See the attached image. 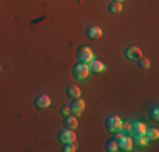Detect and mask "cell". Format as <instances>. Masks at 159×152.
I'll use <instances>...</instances> for the list:
<instances>
[{
  "instance_id": "obj_4",
  "label": "cell",
  "mask_w": 159,
  "mask_h": 152,
  "mask_svg": "<svg viewBox=\"0 0 159 152\" xmlns=\"http://www.w3.org/2000/svg\"><path fill=\"white\" fill-rule=\"evenodd\" d=\"M90 73V68H88V64H85V63H78L73 66V76L76 79H85L86 76H88Z\"/></svg>"
},
{
  "instance_id": "obj_2",
  "label": "cell",
  "mask_w": 159,
  "mask_h": 152,
  "mask_svg": "<svg viewBox=\"0 0 159 152\" xmlns=\"http://www.w3.org/2000/svg\"><path fill=\"white\" fill-rule=\"evenodd\" d=\"M76 58H78L80 63H85V64H88L92 59H95L93 58V51L90 47H86V46H81L76 51Z\"/></svg>"
},
{
  "instance_id": "obj_14",
  "label": "cell",
  "mask_w": 159,
  "mask_h": 152,
  "mask_svg": "<svg viewBox=\"0 0 159 152\" xmlns=\"http://www.w3.org/2000/svg\"><path fill=\"white\" fill-rule=\"evenodd\" d=\"M119 134L130 137V135H132V123H129V122H122V127H120Z\"/></svg>"
},
{
  "instance_id": "obj_12",
  "label": "cell",
  "mask_w": 159,
  "mask_h": 152,
  "mask_svg": "<svg viewBox=\"0 0 159 152\" xmlns=\"http://www.w3.org/2000/svg\"><path fill=\"white\" fill-rule=\"evenodd\" d=\"M64 127L66 128H71V130H75V128L78 127V120L75 115H66V118H64Z\"/></svg>"
},
{
  "instance_id": "obj_11",
  "label": "cell",
  "mask_w": 159,
  "mask_h": 152,
  "mask_svg": "<svg viewBox=\"0 0 159 152\" xmlns=\"http://www.w3.org/2000/svg\"><path fill=\"white\" fill-rule=\"evenodd\" d=\"M88 68L92 71H95V73H102V71L105 69V64L102 63V61H97V59H92L88 63Z\"/></svg>"
},
{
  "instance_id": "obj_20",
  "label": "cell",
  "mask_w": 159,
  "mask_h": 152,
  "mask_svg": "<svg viewBox=\"0 0 159 152\" xmlns=\"http://www.w3.org/2000/svg\"><path fill=\"white\" fill-rule=\"evenodd\" d=\"M147 142H149V140H147V137H146V135H139V137H135V144H139V145H146Z\"/></svg>"
},
{
  "instance_id": "obj_19",
  "label": "cell",
  "mask_w": 159,
  "mask_h": 152,
  "mask_svg": "<svg viewBox=\"0 0 159 152\" xmlns=\"http://www.w3.org/2000/svg\"><path fill=\"white\" fill-rule=\"evenodd\" d=\"M107 150H110V152L119 150V145H117L115 140H108V142H107Z\"/></svg>"
},
{
  "instance_id": "obj_15",
  "label": "cell",
  "mask_w": 159,
  "mask_h": 152,
  "mask_svg": "<svg viewBox=\"0 0 159 152\" xmlns=\"http://www.w3.org/2000/svg\"><path fill=\"white\" fill-rule=\"evenodd\" d=\"M144 135L147 137V140H156L159 137V130L156 127H154V128H146V134H144Z\"/></svg>"
},
{
  "instance_id": "obj_23",
  "label": "cell",
  "mask_w": 159,
  "mask_h": 152,
  "mask_svg": "<svg viewBox=\"0 0 159 152\" xmlns=\"http://www.w3.org/2000/svg\"><path fill=\"white\" fill-rule=\"evenodd\" d=\"M113 2H120V3H122V0H113Z\"/></svg>"
},
{
  "instance_id": "obj_3",
  "label": "cell",
  "mask_w": 159,
  "mask_h": 152,
  "mask_svg": "<svg viewBox=\"0 0 159 152\" xmlns=\"http://www.w3.org/2000/svg\"><path fill=\"white\" fill-rule=\"evenodd\" d=\"M113 140H115L117 145H119V150H132V145H134V142H132V137L120 134V135H117Z\"/></svg>"
},
{
  "instance_id": "obj_1",
  "label": "cell",
  "mask_w": 159,
  "mask_h": 152,
  "mask_svg": "<svg viewBox=\"0 0 159 152\" xmlns=\"http://www.w3.org/2000/svg\"><path fill=\"white\" fill-rule=\"evenodd\" d=\"M120 127H122V118L117 117V115H110L105 120V128H107L108 132H112V134H117V132L120 130Z\"/></svg>"
},
{
  "instance_id": "obj_5",
  "label": "cell",
  "mask_w": 159,
  "mask_h": 152,
  "mask_svg": "<svg viewBox=\"0 0 159 152\" xmlns=\"http://www.w3.org/2000/svg\"><path fill=\"white\" fill-rule=\"evenodd\" d=\"M58 139L61 140L63 144L75 142V140H76V134H75V130H71V128H66V127H64V130H61V132L58 134Z\"/></svg>"
},
{
  "instance_id": "obj_8",
  "label": "cell",
  "mask_w": 159,
  "mask_h": 152,
  "mask_svg": "<svg viewBox=\"0 0 159 152\" xmlns=\"http://www.w3.org/2000/svg\"><path fill=\"white\" fill-rule=\"evenodd\" d=\"M34 105H36L37 108H48V106L51 105V98H49L48 95H39V96L34 100Z\"/></svg>"
},
{
  "instance_id": "obj_16",
  "label": "cell",
  "mask_w": 159,
  "mask_h": 152,
  "mask_svg": "<svg viewBox=\"0 0 159 152\" xmlns=\"http://www.w3.org/2000/svg\"><path fill=\"white\" fill-rule=\"evenodd\" d=\"M108 10H110L112 14H119V12H122V3H120V2H112L110 5H108Z\"/></svg>"
},
{
  "instance_id": "obj_22",
  "label": "cell",
  "mask_w": 159,
  "mask_h": 152,
  "mask_svg": "<svg viewBox=\"0 0 159 152\" xmlns=\"http://www.w3.org/2000/svg\"><path fill=\"white\" fill-rule=\"evenodd\" d=\"M61 113H63L64 117H66V115H70V113H71L70 106H63V108H61Z\"/></svg>"
},
{
  "instance_id": "obj_13",
  "label": "cell",
  "mask_w": 159,
  "mask_h": 152,
  "mask_svg": "<svg viewBox=\"0 0 159 152\" xmlns=\"http://www.w3.org/2000/svg\"><path fill=\"white\" fill-rule=\"evenodd\" d=\"M66 95L70 98H73V100L75 98H80V88L76 85H68L66 86Z\"/></svg>"
},
{
  "instance_id": "obj_21",
  "label": "cell",
  "mask_w": 159,
  "mask_h": 152,
  "mask_svg": "<svg viewBox=\"0 0 159 152\" xmlns=\"http://www.w3.org/2000/svg\"><path fill=\"white\" fill-rule=\"evenodd\" d=\"M151 117H152L154 122L159 120V108H157V106H154V108H152V112H151Z\"/></svg>"
},
{
  "instance_id": "obj_17",
  "label": "cell",
  "mask_w": 159,
  "mask_h": 152,
  "mask_svg": "<svg viewBox=\"0 0 159 152\" xmlns=\"http://www.w3.org/2000/svg\"><path fill=\"white\" fill-rule=\"evenodd\" d=\"M75 150H76V145H75V142H68V144H64L63 152H75Z\"/></svg>"
},
{
  "instance_id": "obj_6",
  "label": "cell",
  "mask_w": 159,
  "mask_h": 152,
  "mask_svg": "<svg viewBox=\"0 0 159 152\" xmlns=\"http://www.w3.org/2000/svg\"><path fill=\"white\" fill-rule=\"evenodd\" d=\"M70 110H71V113H73L75 117H80L83 112H85V101H83L81 98H75L73 103L70 105Z\"/></svg>"
},
{
  "instance_id": "obj_7",
  "label": "cell",
  "mask_w": 159,
  "mask_h": 152,
  "mask_svg": "<svg viewBox=\"0 0 159 152\" xmlns=\"http://www.w3.org/2000/svg\"><path fill=\"white\" fill-rule=\"evenodd\" d=\"M125 56H127V59L137 61V59L142 58V51L139 47H135V46H130V47L125 49Z\"/></svg>"
},
{
  "instance_id": "obj_18",
  "label": "cell",
  "mask_w": 159,
  "mask_h": 152,
  "mask_svg": "<svg viewBox=\"0 0 159 152\" xmlns=\"http://www.w3.org/2000/svg\"><path fill=\"white\" fill-rule=\"evenodd\" d=\"M137 61H139V68H141V69H147V68H151L149 59H144V58H141V59H137Z\"/></svg>"
},
{
  "instance_id": "obj_10",
  "label": "cell",
  "mask_w": 159,
  "mask_h": 152,
  "mask_svg": "<svg viewBox=\"0 0 159 152\" xmlns=\"http://www.w3.org/2000/svg\"><path fill=\"white\" fill-rule=\"evenodd\" d=\"M146 125L142 123V122H135V123H132V135L134 137H139V135H144L146 134Z\"/></svg>"
},
{
  "instance_id": "obj_9",
  "label": "cell",
  "mask_w": 159,
  "mask_h": 152,
  "mask_svg": "<svg viewBox=\"0 0 159 152\" xmlns=\"http://www.w3.org/2000/svg\"><path fill=\"white\" fill-rule=\"evenodd\" d=\"M86 37L88 39H100L102 37V29L98 25H92V27L86 29Z\"/></svg>"
},
{
  "instance_id": "obj_24",
  "label": "cell",
  "mask_w": 159,
  "mask_h": 152,
  "mask_svg": "<svg viewBox=\"0 0 159 152\" xmlns=\"http://www.w3.org/2000/svg\"><path fill=\"white\" fill-rule=\"evenodd\" d=\"M0 69H2V68H0Z\"/></svg>"
}]
</instances>
